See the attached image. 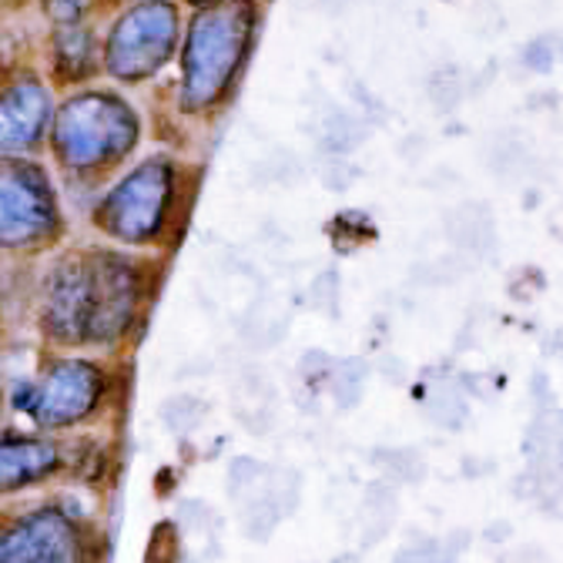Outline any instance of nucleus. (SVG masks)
<instances>
[{"instance_id":"1","label":"nucleus","mask_w":563,"mask_h":563,"mask_svg":"<svg viewBox=\"0 0 563 563\" xmlns=\"http://www.w3.org/2000/svg\"><path fill=\"white\" fill-rule=\"evenodd\" d=\"M148 296V275L131 255L91 249L51 265L41 286V325L64 345L121 339Z\"/></svg>"},{"instance_id":"2","label":"nucleus","mask_w":563,"mask_h":563,"mask_svg":"<svg viewBox=\"0 0 563 563\" xmlns=\"http://www.w3.org/2000/svg\"><path fill=\"white\" fill-rule=\"evenodd\" d=\"M255 37L252 0H216L195 8L181 41V108L211 111L235 88Z\"/></svg>"},{"instance_id":"3","label":"nucleus","mask_w":563,"mask_h":563,"mask_svg":"<svg viewBox=\"0 0 563 563\" xmlns=\"http://www.w3.org/2000/svg\"><path fill=\"white\" fill-rule=\"evenodd\" d=\"M141 137L134 108L108 88H81L51 118L47 145L70 175L95 178L118 168Z\"/></svg>"},{"instance_id":"4","label":"nucleus","mask_w":563,"mask_h":563,"mask_svg":"<svg viewBox=\"0 0 563 563\" xmlns=\"http://www.w3.org/2000/svg\"><path fill=\"white\" fill-rule=\"evenodd\" d=\"M178 165L165 155L124 172L95 205V225L124 245H152L165 235L178 208Z\"/></svg>"},{"instance_id":"5","label":"nucleus","mask_w":563,"mask_h":563,"mask_svg":"<svg viewBox=\"0 0 563 563\" xmlns=\"http://www.w3.org/2000/svg\"><path fill=\"white\" fill-rule=\"evenodd\" d=\"M181 41V11L172 0L128 4L101 41V70L121 85H141L172 60Z\"/></svg>"},{"instance_id":"6","label":"nucleus","mask_w":563,"mask_h":563,"mask_svg":"<svg viewBox=\"0 0 563 563\" xmlns=\"http://www.w3.org/2000/svg\"><path fill=\"white\" fill-rule=\"evenodd\" d=\"M57 232L60 201L47 168L24 155L0 158V249H41Z\"/></svg>"},{"instance_id":"7","label":"nucleus","mask_w":563,"mask_h":563,"mask_svg":"<svg viewBox=\"0 0 563 563\" xmlns=\"http://www.w3.org/2000/svg\"><path fill=\"white\" fill-rule=\"evenodd\" d=\"M104 396V373L85 360H57L37 379H21L11 389V406L41 427H70L98 409Z\"/></svg>"},{"instance_id":"8","label":"nucleus","mask_w":563,"mask_h":563,"mask_svg":"<svg viewBox=\"0 0 563 563\" xmlns=\"http://www.w3.org/2000/svg\"><path fill=\"white\" fill-rule=\"evenodd\" d=\"M0 563H85V533L57 510H37L0 530Z\"/></svg>"},{"instance_id":"9","label":"nucleus","mask_w":563,"mask_h":563,"mask_svg":"<svg viewBox=\"0 0 563 563\" xmlns=\"http://www.w3.org/2000/svg\"><path fill=\"white\" fill-rule=\"evenodd\" d=\"M523 497L540 507H553L563 500V412L553 402H540L523 437Z\"/></svg>"},{"instance_id":"10","label":"nucleus","mask_w":563,"mask_h":563,"mask_svg":"<svg viewBox=\"0 0 563 563\" xmlns=\"http://www.w3.org/2000/svg\"><path fill=\"white\" fill-rule=\"evenodd\" d=\"M51 91L37 78H14L0 88V158L34 152L51 131Z\"/></svg>"},{"instance_id":"11","label":"nucleus","mask_w":563,"mask_h":563,"mask_svg":"<svg viewBox=\"0 0 563 563\" xmlns=\"http://www.w3.org/2000/svg\"><path fill=\"white\" fill-rule=\"evenodd\" d=\"M101 67V44L88 24H57L51 41V70L64 85H85Z\"/></svg>"},{"instance_id":"12","label":"nucleus","mask_w":563,"mask_h":563,"mask_svg":"<svg viewBox=\"0 0 563 563\" xmlns=\"http://www.w3.org/2000/svg\"><path fill=\"white\" fill-rule=\"evenodd\" d=\"M60 466V450L44 440H4L0 443V493H14L41 483Z\"/></svg>"},{"instance_id":"13","label":"nucleus","mask_w":563,"mask_h":563,"mask_svg":"<svg viewBox=\"0 0 563 563\" xmlns=\"http://www.w3.org/2000/svg\"><path fill=\"white\" fill-rule=\"evenodd\" d=\"M446 242L453 252L470 255L473 262L493 258L497 255V219H493V208L483 201H463L446 216Z\"/></svg>"},{"instance_id":"14","label":"nucleus","mask_w":563,"mask_h":563,"mask_svg":"<svg viewBox=\"0 0 563 563\" xmlns=\"http://www.w3.org/2000/svg\"><path fill=\"white\" fill-rule=\"evenodd\" d=\"M396 520H399V486L376 476L373 483H366L360 510H356L360 547H376L379 540H386Z\"/></svg>"},{"instance_id":"15","label":"nucleus","mask_w":563,"mask_h":563,"mask_svg":"<svg viewBox=\"0 0 563 563\" xmlns=\"http://www.w3.org/2000/svg\"><path fill=\"white\" fill-rule=\"evenodd\" d=\"M419 406H422V416H427L440 430H460L470 419V396H466L463 383H456L453 376L433 373V376L422 379Z\"/></svg>"},{"instance_id":"16","label":"nucleus","mask_w":563,"mask_h":563,"mask_svg":"<svg viewBox=\"0 0 563 563\" xmlns=\"http://www.w3.org/2000/svg\"><path fill=\"white\" fill-rule=\"evenodd\" d=\"M369 386V363L352 356V360H332L329 376L322 383V389L329 393V399L335 402V409H356L366 396Z\"/></svg>"},{"instance_id":"17","label":"nucleus","mask_w":563,"mask_h":563,"mask_svg":"<svg viewBox=\"0 0 563 563\" xmlns=\"http://www.w3.org/2000/svg\"><path fill=\"white\" fill-rule=\"evenodd\" d=\"M373 466L393 486H419L430 473L427 460H422V453L412 450V446H376L373 450Z\"/></svg>"},{"instance_id":"18","label":"nucleus","mask_w":563,"mask_h":563,"mask_svg":"<svg viewBox=\"0 0 563 563\" xmlns=\"http://www.w3.org/2000/svg\"><path fill=\"white\" fill-rule=\"evenodd\" d=\"M486 168L500 178H523L533 172V155L514 134H493L486 145Z\"/></svg>"},{"instance_id":"19","label":"nucleus","mask_w":563,"mask_h":563,"mask_svg":"<svg viewBox=\"0 0 563 563\" xmlns=\"http://www.w3.org/2000/svg\"><path fill=\"white\" fill-rule=\"evenodd\" d=\"M322 148L329 155H352L366 141V124L352 111H329L322 121Z\"/></svg>"},{"instance_id":"20","label":"nucleus","mask_w":563,"mask_h":563,"mask_svg":"<svg viewBox=\"0 0 563 563\" xmlns=\"http://www.w3.org/2000/svg\"><path fill=\"white\" fill-rule=\"evenodd\" d=\"M473 265L476 262L470 255L450 252V255H440L427 265H416L412 282H419V286H456V282H463L473 272Z\"/></svg>"},{"instance_id":"21","label":"nucleus","mask_w":563,"mask_h":563,"mask_svg":"<svg viewBox=\"0 0 563 563\" xmlns=\"http://www.w3.org/2000/svg\"><path fill=\"white\" fill-rule=\"evenodd\" d=\"M463 95H466L463 70L453 67V64L437 67L433 75H430V81H427V98H430V104H433L440 114H453V111L460 108Z\"/></svg>"},{"instance_id":"22","label":"nucleus","mask_w":563,"mask_h":563,"mask_svg":"<svg viewBox=\"0 0 563 563\" xmlns=\"http://www.w3.org/2000/svg\"><path fill=\"white\" fill-rule=\"evenodd\" d=\"M393 563H456V547L440 537H416L396 550Z\"/></svg>"},{"instance_id":"23","label":"nucleus","mask_w":563,"mask_h":563,"mask_svg":"<svg viewBox=\"0 0 563 563\" xmlns=\"http://www.w3.org/2000/svg\"><path fill=\"white\" fill-rule=\"evenodd\" d=\"M121 4V0H44V14L54 24H85L95 11Z\"/></svg>"},{"instance_id":"24","label":"nucleus","mask_w":563,"mask_h":563,"mask_svg":"<svg viewBox=\"0 0 563 563\" xmlns=\"http://www.w3.org/2000/svg\"><path fill=\"white\" fill-rule=\"evenodd\" d=\"M553 60H556V47H553L550 37L530 41V44L523 47V54H520V64H523L527 70H533V75H547V70L553 67Z\"/></svg>"},{"instance_id":"25","label":"nucleus","mask_w":563,"mask_h":563,"mask_svg":"<svg viewBox=\"0 0 563 563\" xmlns=\"http://www.w3.org/2000/svg\"><path fill=\"white\" fill-rule=\"evenodd\" d=\"M312 306L319 312H335L339 309V272L335 268H325L312 282Z\"/></svg>"},{"instance_id":"26","label":"nucleus","mask_w":563,"mask_h":563,"mask_svg":"<svg viewBox=\"0 0 563 563\" xmlns=\"http://www.w3.org/2000/svg\"><path fill=\"white\" fill-rule=\"evenodd\" d=\"M319 178H322L332 191H342V188H349L352 181H356V168L345 165L339 155H332V162H325V168H319Z\"/></svg>"},{"instance_id":"27","label":"nucleus","mask_w":563,"mask_h":563,"mask_svg":"<svg viewBox=\"0 0 563 563\" xmlns=\"http://www.w3.org/2000/svg\"><path fill=\"white\" fill-rule=\"evenodd\" d=\"M319 8H322L325 14H342V11L352 8V0H319Z\"/></svg>"},{"instance_id":"28","label":"nucleus","mask_w":563,"mask_h":563,"mask_svg":"<svg viewBox=\"0 0 563 563\" xmlns=\"http://www.w3.org/2000/svg\"><path fill=\"white\" fill-rule=\"evenodd\" d=\"M332 563H363V560H360V553H356V550H352V553H342V556H335Z\"/></svg>"},{"instance_id":"29","label":"nucleus","mask_w":563,"mask_h":563,"mask_svg":"<svg viewBox=\"0 0 563 563\" xmlns=\"http://www.w3.org/2000/svg\"><path fill=\"white\" fill-rule=\"evenodd\" d=\"M550 41H553V47H556V57H563V27H560L556 34H550Z\"/></svg>"},{"instance_id":"30","label":"nucleus","mask_w":563,"mask_h":563,"mask_svg":"<svg viewBox=\"0 0 563 563\" xmlns=\"http://www.w3.org/2000/svg\"><path fill=\"white\" fill-rule=\"evenodd\" d=\"M191 8H205V4H216V0H188Z\"/></svg>"}]
</instances>
